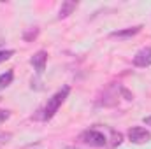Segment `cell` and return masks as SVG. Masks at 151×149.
<instances>
[{"label": "cell", "instance_id": "5b68a950", "mask_svg": "<svg viewBox=\"0 0 151 149\" xmlns=\"http://www.w3.org/2000/svg\"><path fill=\"white\" fill-rule=\"evenodd\" d=\"M46 62H47V53H46V51H37V53L30 58V63L34 65V69L37 70V74H42V72H44Z\"/></svg>", "mask_w": 151, "mask_h": 149}, {"label": "cell", "instance_id": "52a82bcc", "mask_svg": "<svg viewBox=\"0 0 151 149\" xmlns=\"http://www.w3.org/2000/svg\"><path fill=\"white\" fill-rule=\"evenodd\" d=\"M76 7H77V2H74V0H67V2H63L62 7H60V12H58V19H63V18L70 16Z\"/></svg>", "mask_w": 151, "mask_h": 149}, {"label": "cell", "instance_id": "7c38bea8", "mask_svg": "<svg viewBox=\"0 0 151 149\" xmlns=\"http://www.w3.org/2000/svg\"><path fill=\"white\" fill-rule=\"evenodd\" d=\"M11 137H12L11 133H0V146H4V144H7Z\"/></svg>", "mask_w": 151, "mask_h": 149}, {"label": "cell", "instance_id": "30bf717a", "mask_svg": "<svg viewBox=\"0 0 151 149\" xmlns=\"http://www.w3.org/2000/svg\"><path fill=\"white\" fill-rule=\"evenodd\" d=\"M39 35V28L37 27H34V28H28L25 34H23V39L27 40V42H30V40H34V39Z\"/></svg>", "mask_w": 151, "mask_h": 149}, {"label": "cell", "instance_id": "6da1fadb", "mask_svg": "<svg viewBox=\"0 0 151 149\" xmlns=\"http://www.w3.org/2000/svg\"><path fill=\"white\" fill-rule=\"evenodd\" d=\"M69 93H70V88H69V86H63L62 90H58V91H56V93L47 100V104H46V107H44V111H42V119H44V121L51 119V117L58 112L60 105L67 100Z\"/></svg>", "mask_w": 151, "mask_h": 149}, {"label": "cell", "instance_id": "9c48e42d", "mask_svg": "<svg viewBox=\"0 0 151 149\" xmlns=\"http://www.w3.org/2000/svg\"><path fill=\"white\" fill-rule=\"evenodd\" d=\"M109 133H111V139H113V142H111V148L119 146V144H121V140H123V135H121L119 132L113 130V128H109Z\"/></svg>", "mask_w": 151, "mask_h": 149}, {"label": "cell", "instance_id": "8fae6325", "mask_svg": "<svg viewBox=\"0 0 151 149\" xmlns=\"http://www.w3.org/2000/svg\"><path fill=\"white\" fill-rule=\"evenodd\" d=\"M12 54H14L12 49H4V51H0V63H2V62H7Z\"/></svg>", "mask_w": 151, "mask_h": 149}, {"label": "cell", "instance_id": "277c9868", "mask_svg": "<svg viewBox=\"0 0 151 149\" xmlns=\"http://www.w3.org/2000/svg\"><path fill=\"white\" fill-rule=\"evenodd\" d=\"M134 65L135 67H150L151 65V47H142L141 51L135 53L134 56Z\"/></svg>", "mask_w": 151, "mask_h": 149}, {"label": "cell", "instance_id": "4fadbf2b", "mask_svg": "<svg viewBox=\"0 0 151 149\" xmlns=\"http://www.w3.org/2000/svg\"><path fill=\"white\" fill-rule=\"evenodd\" d=\"M144 125H148V126H151V116H148V117H144Z\"/></svg>", "mask_w": 151, "mask_h": 149}, {"label": "cell", "instance_id": "7a4b0ae2", "mask_svg": "<svg viewBox=\"0 0 151 149\" xmlns=\"http://www.w3.org/2000/svg\"><path fill=\"white\" fill-rule=\"evenodd\" d=\"M79 140L83 144H88L91 148H106L107 146V137L99 132L97 128H91V130H84L81 135H79Z\"/></svg>", "mask_w": 151, "mask_h": 149}, {"label": "cell", "instance_id": "ba28073f", "mask_svg": "<svg viewBox=\"0 0 151 149\" xmlns=\"http://www.w3.org/2000/svg\"><path fill=\"white\" fill-rule=\"evenodd\" d=\"M12 77H14V72H12V70H7V72L0 74V90L7 88V86L12 82Z\"/></svg>", "mask_w": 151, "mask_h": 149}, {"label": "cell", "instance_id": "5bb4252c", "mask_svg": "<svg viewBox=\"0 0 151 149\" xmlns=\"http://www.w3.org/2000/svg\"><path fill=\"white\" fill-rule=\"evenodd\" d=\"M65 149H74V148H65Z\"/></svg>", "mask_w": 151, "mask_h": 149}, {"label": "cell", "instance_id": "8992f818", "mask_svg": "<svg viewBox=\"0 0 151 149\" xmlns=\"http://www.w3.org/2000/svg\"><path fill=\"white\" fill-rule=\"evenodd\" d=\"M141 25L137 27H130V28H123V30H116V32H111V37H118V39H130L134 35H137L141 32Z\"/></svg>", "mask_w": 151, "mask_h": 149}, {"label": "cell", "instance_id": "3957f363", "mask_svg": "<svg viewBox=\"0 0 151 149\" xmlns=\"http://www.w3.org/2000/svg\"><path fill=\"white\" fill-rule=\"evenodd\" d=\"M127 135H128V140L134 144H146L151 140V133L142 126H132Z\"/></svg>", "mask_w": 151, "mask_h": 149}]
</instances>
